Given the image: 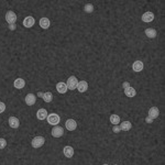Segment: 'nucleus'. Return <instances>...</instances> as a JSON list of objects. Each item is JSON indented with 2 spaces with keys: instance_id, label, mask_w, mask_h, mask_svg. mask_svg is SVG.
<instances>
[{
  "instance_id": "nucleus-1",
  "label": "nucleus",
  "mask_w": 165,
  "mask_h": 165,
  "mask_svg": "<svg viewBox=\"0 0 165 165\" xmlns=\"http://www.w3.org/2000/svg\"><path fill=\"white\" fill-rule=\"evenodd\" d=\"M45 143V139L43 138V136H34L31 141V145H32V148H39L43 146Z\"/></svg>"
},
{
  "instance_id": "nucleus-2",
  "label": "nucleus",
  "mask_w": 165,
  "mask_h": 165,
  "mask_svg": "<svg viewBox=\"0 0 165 165\" xmlns=\"http://www.w3.org/2000/svg\"><path fill=\"white\" fill-rule=\"evenodd\" d=\"M77 85H78V79L76 78L75 76H70L68 77L67 82H66V86L70 90H75L77 88Z\"/></svg>"
},
{
  "instance_id": "nucleus-3",
  "label": "nucleus",
  "mask_w": 165,
  "mask_h": 165,
  "mask_svg": "<svg viewBox=\"0 0 165 165\" xmlns=\"http://www.w3.org/2000/svg\"><path fill=\"white\" fill-rule=\"evenodd\" d=\"M46 120H47L49 124L54 126V127H55V126H58L60 121H61V119H60V116H58L57 113H50V115L47 116Z\"/></svg>"
},
{
  "instance_id": "nucleus-4",
  "label": "nucleus",
  "mask_w": 165,
  "mask_h": 165,
  "mask_svg": "<svg viewBox=\"0 0 165 165\" xmlns=\"http://www.w3.org/2000/svg\"><path fill=\"white\" fill-rule=\"evenodd\" d=\"M6 21L8 22L9 24H14L16 21V14L14 11H12V10H9V11H7V13H6Z\"/></svg>"
},
{
  "instance_id": "nucleus-5",
  "label": "nucleus",
  "mask_w": 165,
  "mask_h": 165,
  "mask_svg": "<svg viewBox=\"0 0 165 165\" xmlns=\"http://www.w3.org/2000/svg\"><path fill=\"white\" fill-rule=\"evenodd\" d=\"M65 128L68 131H74L77 128V122L74 119H67L65 122Z\"/></svg>"
},
{
  "instance_id": "nucleus-6",
  "label": "nucleus",
  "mask_w": 165,
  "mask_h": 165,
  "mask_svg": "<svg viewBox=\"0 0 165 165\" xmlns=\"http://www.w3.org/2000/svg\"><path fill=\"white\" fill-rule=\"evenodd\" d=\"M8 123L9 127L12 129H18L20 127V121H19V119L16 117H10L8 119Z\"/></svg>"
},
{
  "instance_id": "nucleus-7",
  "label": "nucleus",
  "mask_w": 165,
  "mask_h": 165,
  "mask_svg": "<svg viewBox=\"0 0 165 165\" xmlns=\"http://www.w3.org/2000/svg\"><path fill=\"white\" fill-rule=\"evenodd\" d=\"M51 133H52V136H53L54 138H61V136H63V134H64V129H63L62 127H60V126H55Z\"/></svg>"
},
{
  "instance_id": "nucleus-8",
  "label": "nucleus",
  "mask_w": 165,
  "mask_h": 165,
  "mask_svg": "<svg viewBox=\"0 0 165 165\" xmlns=\"http://www.w3.org/2000/svg\"><path fill=\"white\" fill-rule=\"evenodd\" d=\"M148 117L150 118H152L153 120L159 118V116H160V110H159V108L157 107H151L148 109Z\"/></svg>"
},
{
  "instance_id": "nucleus-9",
  "label": "nucleus",
  "mask_w": 165,
  "mask_h": 165,
  "mask_svg": "<svg viewBox=\"0 0 165 165\" xmlns=\"http://www.w3.org/2000/svg\"><path fill=\"white\" fill-rule=\"evenodd\" d=\"M63 153L67 159H70V157L74 156V148H72L70 145H66L63 148Z\"/></svg>"
},
{
  "instance_id": "nucleus-10",
  "label": "nucleus",
  "mask_w": 165,
  "mask_h": 165,
  "mask_svg": "<svg viewBox=\"0 0 165 165\" xmlns=\"http://www.w3.org/2000/svg\"><path fill=\"white\" fill-rule=\"evenodd\" d=\"M24 101L28 106H33L35 103V101H37V96L34 95V94H28V95L25 96Z\"/></svg>"
},
{
  "instance_id": "nucleus-11",
  "label": "nucleus",
  "mask_w": 165,
  "mask_h": 165,
  "mask_svg": "<svg viewBox=\"0 0 165 165\" xmlns=\"http://www.w3.org/2000/svg\"><path fill=\"white\" fill-rule=\"evenodd\" d=\"M143 68H144V65H143V62L142 61H134L133 62V64H132V70H134V72H141V70H143Z\"/></svg>"
},
{
  "instance_id": "nucleus-12",
  "label": "nucleus",
  "mask_w": 165,
  "mask_h": 165,
  "mask_svg": "<svg viewBox=\"0 0 165 165\" xmlns=\"http://www.w3.org/2000/svg\"><path fill=\"white\" fill-rule=\"evenodd\" d=\"M142 21L143 22H146V23H150V22H152L154 20V13L151 12V11H148V12L143 13V16H142Z\"/></svg>"
},
{
  "instance_id": "nucleus-13",
  "label": "nucleus",
  "mask_w": 165,
  "mask_h": 165,
  "mask_svg": "<svg viewBox=\"0 0 165 165\" xmlns=\"http://www.w3.org/2000/svg\"><path fill=\"white\" fill-rule=\"evenodd\" d=\"M47 116H49V113H47V110L46 109H44V108H41V109H39L37 112V118L39 120H45L46 118H47Z\"/></svg>"
},
{
  "instance_id": "nucleus-14",
  "label": "nucleus",
  "mask_w": 165,
  "mask_h": 165,
  "mask_svg": "<svg viewBox=\"0 0 165 165\" xmlns=\"http://www.w3.org/2000/svg\"><path fill=\"white\" fill-rule=\"evenodd\" d=\"M79 93H85L88 89V82L86 80H80L78 82V85H77V88H76Z\"/></svg>"
},
{
  "instance_id": "nucleus-15",
  "label": "nucleus",
  "mask_w": 165,
  "mask_h": 165,
  "mask_svg": "<svg viewBox=\"0 0 165 165\" xmlns=\"http://www.w3.org/2000/svg\"><path fill=\"white\" fill-rule=\"evenodd\" d=\"M119 127H120V129H121V131H129V130H131V128H132V123L130 121H128V120H126V121L120 122Z\"/></svg>"
},
{
  "instance_id": "nucleus-16",
  "label": "nucleus",
  "mask_w": 165,
  "mask_h": 165,
  "mask_svg": "<svg viewBox=\"0 0 165 165\" xmlns=\"http://www.w3.org/2000/svg\"><path fill=\"white\" fill-rule=\"evenodd\" d=\"M34 23H35V20L31 16H27L24 20H23V25H24L25 28H32L33 25H34Z\"/></svg>"
},
{
  "instance_id": "nucleus-17",
  "label": "nucleus",
  "mask_w": 165,
  "mask_h": 165,
  "mask_svg": "<svg viewBox=\"0 0 165 165\" xmlns=\"http://www.w3.org/2000/svg\"><path fill=\"white\" fill-rule=\"evenodd\" d=\"M56 90L60 93V94H65L66 91L68 90V88L66 86V82H60L56 84Z\"/></svg>"
},
{
  "instance_id": "nucleus-18",
  "label": "nucleus",
  "mask_w": 165,
  "mask_h": 165,
  "mask_svg": "<svg viewBox=\"0 0 165 165\" xmlns=\"http://www.w3.org/2000/svg\"><path fill=\"white\" fill-rule=\"evenodd\" d=\"M124 90V95L127 96V97H129V98H133V97H136V90L133 88V87H128V88H126V89H123Z\"/></svg>"
},
{
  "instance_id": "nucleus-19",
  "label": "nucleus",
  "mask_w": 165,
  "mask_h": 165,
  "mask_svg": "<svg viewBox=\"0 0 165 165\" xmlns=\"http://www.w3.org/2000/svg\"><path fill=\"white\" fill-rule=\"evenodd\" d=\"M144 33L148 39H154V37H156V35H157L156 30L153 29V28H148V29H145Z\"/></svg>"
},
{
  "instance_id": "nucleus-20",
  "label": "nucleus",
  "mask_w": 165,
  "mask_h": 165,
  "mask_svg": "<svg viewBox=\"0 0 165 165\" xmlns=\"http://www.w3.org/2000/svg\"><path fill=\"white\" fill-rule=\"evenodd\" d=\"M13 86L16 89H22L23 87L25 86V80L23 78H16L14 82H13Z\"/></svg>"
},
{
  "instance_id": "nucleus-21",
  "label": "nucleus",
  "mask_w": 165,
  "mask_h": 165,
  "mask_svg": "<svg viewBox=\"0 0 165 165\" xmlns=\"http://www.w3.org/2000/svg\"><path fill=\"white\" fill-rule=\"evenodd\" d=\"M39 23H40V27L42 29H49L50 25H51V21L47 18H41Z\"/></svg>"
},
{
  "instance_id": "nucleus-22",
  "label": "nucleus",
  "mask_w": 165,
  "mask_h": 165,
  "mask_svg": "<svg viewBox=\"0 0 165 165\" xmlns=\"http://www.w3.org/2000/svg\"><path fill=\"white\" fill-rule=\"evenodd\" d=\"M120 121H121V119H120V117L118 115H111L110 116V122H111L113 126L119 124Z\"/></svg>"
},
{
  "instance_id": "nucleus-23",
  "label": "nucleus",
  "mask_w": 165,
  "mask_h": 165,
  "mask_svg": "<svg viewBox=\"0 0 165 165\" xmlns=\"http://www.w3.org/2000/svg\"><path fill=\"white\" fill-rule=\"evenodd\" d=\"M42 99H43L45 103H51V101L53 100V94L50 93V91H46V93H44V95H43V98Z\"/></svg>"
},
{
  "instance_id": "nucleus-24",
  "label": "nucleus",
  "mask_w": 165,
  "mask_h": 165,
  "mask_svg": "<svg viewBox=\"0 0 165 165\" xmlns=\"http://www.w3.org/2000/svg\"><path fill=\"white\" fill-rule=\"evenodd\" d=\"M84 10H85V12L86 13H91L94 11V6L91 4H86L84 6Z\"/></svg>"
},
{
  "instance_id": "nucleus-25",
  "label": "nucleus",
  "mask_w": 165,
  "mask_h": 165,
  "mask_svg": "<svg viewBox=\"0 0 165 165\" xmlns=\"http://www.w3.org/2000/svg\"><path fill=\"white\" fill-rule=\"evenodd\" d=\"M7 146V141L4 140V138H0V150H2Z\"/></svg>"
},
{
  "instance_id": "nucleus-26",
  "label": "nucleus",
  "mask_w": 165,
  "mask_h": 165,
  "mask_svg": "<svg viewBox=\"0 0 165 165\" xmlns=\"http://www.w3.org/2000/svg\"><path fill=\"white\" fill-rule=\"evenodd\" d=\"M112 131L115 132V133H119V132L121 131V129H120L119 124H117V126H113V127H112Z\"/></svg>"
},
{
  "instance_id": "nucleus-27",
  "label": "nucleus",
  "mask_w": 165,
  "mask_h": 165,
  "mask_svg": "<svg viewBox=\"0 0 165 165\" xmlns=\"http://www.w3.org/2000/svg\"><path fill=\"white\" fill-rule=\"evenodd\" d=\"M4 110H6V105L2 101H0V113L4 112Z\"/></svg>"
},
{
  "instance_id": "nucleus-28",
  "label": "nucleus",
  "mask_w": 165,
  "mask_h": 165,
  "mask_svg": "<svg viewBox=\"0 0 165 165\" xmlns=\"http://www.w3.org/2000/svg\"><path fill=\"white\" fill-rule=\"evenodd\" d=\"M131 85H130V82H122V88L123 89H126V88H128V87H130Z\"/></svg>"
},
{
  "instance_id": "nucleus-29",
  "label": "nucleus",
  "mask_w": 165,
  "mask_h": 165,
  "mask_svg": "<svg viewBox=\"0 0 165 165\" xmlns=\"http://www.w3.org/2000/svg\"><path fill=\"white\" fill-rule=\"evenodd\" d=\"M145 122H146V123H152L153 122V119L152 118H150V117H146V118H145Z\"/></svg>"
},
{
  "instance_id": "nucleus-30",
  "label": "nucleus",
  "mask_w": 165,
  "mask_h": 165,
  "mask_svg": "<svg viewBox=\"0 0 165 165\" xmlns=\"http://www.w3.org/2000/svg\"><path fill=\"white\" fill-rule=\"evenodd\" d=\"M8 27H9V30H11V31H13V30H16V23H14V24H9Z\"/></svg>"
},
{
  "instance_id": "nucleus-31",
  "label": "nucleus",
  "mask_w": 165,
  "mask_h": 165,
  "mask_svg": "<svg viewBox=\"0 0 165 165\" xmlns=\"http://www.w3.org/2000/svg\"><path fill=\"white\" fill-rule=\"evenodd\" d=\"M37 95V97H40V98H43V95H44V93H42V91H39Z\"/></svg>"
},
{
  "instance_id": "nucleus-32",
  "label": "nucleus",
  "mask_w": 165,
  "mask_h": 165,
  "mask_svg": "<svg viewBox=\"0 0 165 165\" xmlns=\"http://www.w3.org/2000/svg\"><path fill=\"white\" fill-rule=\"evenodd\" d=\"M103 165H108V164H103Z\"/></svg>"
},
{
  "instance_id": "nucleus-33",
  "label": "nucleus",
  "mask_w": 165,
  "mask_h": 165,
  "mask_svg": "<svg viewBox=\"0 0 165 165\" xmlns=\"http://www.w3.org/2000/svg\"><path fill=\"white\" fill-rule=\"evenodd\" d=\"M115 165H117V164H115Z\"/></svg>"
}]
</instances>
